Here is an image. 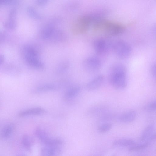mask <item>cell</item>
I'll use <instances>...</instances> for the list:
<instances>
[{
	"mask_svg": "<svg viewBox=\"0 0 156 156\" xmlns=\"http://www.w3.org/2000/svg\"><path fill=\"white\" fill-rule=\"evenodd\" d=\"M126 74V69L123 64L120 63H114L109 69V82L115 89H123L127 86Z\"/></svg>",
	"mask_w": 156,
	"mask_h": 156,
	"instance_id": "cell-1",
	"label": "cell"
},
{
	"mask_svg": "<svg viewBox=\"0 0 156 156\" xmlns=\"http://www.w3.org/2000/svg\"><path fill=\"white\" fill-rule=\"evenodd\" d=\"M93 30L96 32H102L110 36L119 35L125 30L124 26L120 23L102 18L98 20L92 24Z\"/></svg>",
	"mask_w": 156,
	"mask_h": 156,
	"instance_id": "cell-2",
	"label": "cell"
},
{
	"mask_svg": "<svg viewBox=\"0 0 156 156\" xmlns=\"http://www.w3.org/2000/svg\"><path fill=\"white\" fill-rule=\"evenodd\" d=\"M93 21L89 14L79 16L73 22L71 27L73 33L78 35L84 34L88 30Z\"/></svg>",
	"mask_w": 156,
	"mask_h": 156,
	"instance_id": "cell-3",
	"label": "cell"
},
{
	"mask_svg": "<svg viewBox=\"0 0 156 156\" xmlns=\"http://www.w3.org/2000/svg\"><path fill=\"white\" fill-rule=\"evenodd\" d=\"M112 47L114 53L119 58H127L131 54L132 49L130 46L123 40H116L113 43Z\"/></svg>",
	"mask_w": 156,
	"mask_h": 156,
	"instance_id": "cell-4",
	"label": "cell"
},
{
	"mask_svg": "<svg viewBox=\"0 0 156 156\" xmlns=\"http://www.w3.org/2000/svg\"><path fill=\"white\" fill-rule=\"evenodd\" d=\"M35 133L41 142L46 146H60L63 144L62 139L49 136L46 132L41 128H37Z\"/></svg>",
	"mask_w": 156,
	"mask_h": 156,
	"instance_id": "cell-5",
	"label": "cell"
},
{
	"mask_svg": "<svg viewBox=\"0 0 156 156\" xmlns=\"http://www.w3.org/2000/svg\"><path fill=\"white\" fill-rule=\"evenodd\" d=\"M83 65L86 71L92 73L100 70L102 64L101 61L98 58L94 56H89L84 59Z\"/></svg>",
	"mask_w": 156,
	"mask_h": 156,
	"instance_id": "cell-6",
	"label": "cell"
},
{
	"mask_svg": "<svg viewBox=\"0 0 156 156\" xmlns=\"http://www.w3.org/2000/svg\"><path fill=\"white\" fill-rule=\"evenodd\" d=\"M54 25L52 23L46 24L40 30L39 36L42 40H50L55 32Z\"/></svg>",
	"mask_w": 156,
	"mask_h": 156,
	"instance_id": "cell-7",
	"label": "cell"
},
{
	"mask_svg": "<svg viewBox=\"0 0 156 156\" xmlns=\"http://www.w3.org/2000/svg\"><path fill=\"white\" fill-rule=\"evenodd\" d=\"M104 78V76L102 74L96 76L86 84L85 86L86 89L89 91H93L98 89L102 85Z\"/></svg>",
	"mask_w": 156,
	"mask_h": 156,
	"instance_id": "cell-8",
	"label": "cell"
},
{
	"mask_svg": "<svg viewBox=\"0 0 156 156\" xmlns=\"http://www.w3.org/2000/svg\"><path fill=\"white\" fill-rule=\"evenodd\" d=\"M93 45L95 52L98 55H103L107 51L108 45L106 41L103 38L96 39L94 41Z\"/></svg>",
	"mask_w": 156,
	"mask_h": 156,
	"instance_id": "cell-9",
	"label": "cell"
},
{
	"mask_svg": "<svg viewBox=\"0 0 156 156\" xmlns=\"http://www.w3.org/2000/svg\"><path fill=\"white\" fill-rule=\"evenodd\" d=\"M60 146H46L41 149L42 156H56L61 153L62 150Z\"/></svg>",
	"mask_w": 156,
	"mask_h": 156,
	"instance_id": "cell-10",
	"label": "cell"
},
{
	"mask_svg": "<svg viewBox=\"0 0 156 156\" xmlns=\"http://www.w3.org/2000/svg\"><path fill=\"white\" fill-rule=\"evenodd\" d=\"M23 57H28L39 58V54L37 49L33 45L26 44L23 46L21 49Z\"/></svg>",
	"mask_w": 156,
	"mask_h": 156,
	"instance_id": "cell-11",
	"label": "cell"
},
{
	"mask_svg": "<svg viewBox=\"0 0 156 156\" xmlns=\"http://www.w3.org/2000/svg\"><path fill=\"white\" fill-rule=\"evenodd\" d=\"M16 13V10L15 9H12L10 11L8 19L4 24V27L6 29L13 30L16 28V23L15 18Z\"/></svg>",
	"mask_w": 156,
	"mask_h": 156,
	"instance_id": "cell-12",
	"label": "cell"
},
{
	"mask_svg": "<svg viewBox=\"0 0 156 156\" xmlns=\"http://www.w3.org/2000/svg\"><path fill=\"white\" fill-rule=\"evenodd\" d=\"M23 58L27 64L30 67L38 70L44 69V64L39 58L28 57H25Z\"/></svg>",
	"mask_w": 156,
	"mask_h": 156,
	"instance_id": "cell-13",
	"label": "cell"
},
{
	"mask_svg": "<svg viewBox=\"0 0 156 156\" xmlns=\"http://www.w3.org/2000/svg\"><path fill=\"white\" fill-rule=\"evenodd\" d=\"M136 112L131 110L121 114L117 117V120L121 122L128 123L133 121L136 116Z\"/></svg>",
	"mask_w": 156,
	"mask_h": 156,
	"instance_id": "cell-14",
	"label": "cell"
},
{
	"mask_svg": "<svg viewBox=\"0 0 156 156\" xmlns=\"http://www.w3.org/2000/svg\"><path fill=\"white\" fill-rule=\"evenodd\" d=\"M133 140L128 138L120 139L114 141L112 144L114 148L129 147L136 144Z\"/></svg>",
	"mask_w": 156,
	"mask_h": 156,
	"instance_id": "cell-15",
	"label": "cell"
},
{
	"mask_svg": "<svg viewBox=\"0 0 156 156\" xmlns=\"http://www.w3.org/2000/svg\"><path fill=\"white\" fill-rule=\"evenodd\" d=\"M80 90V88L78 85H73L66 90L64 94V98L67 100L72 99L78 95Z\"/></svg>",
	"mask_w": 156,
	"mask_h": 156,
	"instance_id": "cell-16",
	"label": "cell"
},
{
	"mask_svg": "<svg viewBox=\"0 0 156 156\" xmlns=\"http://www.w3.org/2000/svg\"><path fill=\"white\" fill-rule=\"evenodd\" d=\"M46 111L40 107H36L27 109L21 112L18 114L20 117L39 115L44 114Z\"/></svg>",
	"mask_w": 156,
	"mask_h": 156,
	"instance_id": "cell-17",
	"label": "cell"
},
{
	"mask_svg": "<svg viewBox=\"0 0 156 156\" xmlns=\"http://www.w3.org/2000/svg\"><path fill=\"white\" fill-rule=\"evenodd\" d=\"M58 88V87L55 84L48 83L42 84L37 87L33 90L34 93H40L54 91Z\"/></svg>",
	"mask_w": 156,
	"mask_h": 156,
	"instance_id": "cell-18",
	"label": "cell"
},
{
	"mask_svg": "<svg viewBox=\"0 0 156 156\" xmlns=\"http://www.w3.org/2000/svg\"><path fill=\"white\" fill-rule=\"evenodd\" d=\"M154 129V126L150 124L147 126L144 130L140 137V140L141 141H145L148 140L153 134Z\"/></svg>",
	"mask_w": 156,
	"mask_h": 156,
	"instance_id": "cell-19",
	"label": "cell"
},
{
	"mask_svg": "<svg viewBox=\"0 0 156 156\" xmlns=\"http://www.w3.org/2000/svg\"><path fill=\"white\" fill-rule=\"evenodd\" d=\"M2 66V71L8 74H16L19 73L20 72L19 68L16 65L12 64H7L5 65Z\"/></svg>",
	"mask_w": 156,
	"mask_h": 156,
	"instance_id": "cell-20",
	"label": "cell"
},
{
	"mask_svg": "<svg viewBox=\"0 0 156 156\" xmlns=\"http://www.w3.org/2000/svg\"><path fill=\"white\" fill-rule=\"evenodd\" d=\"M13 126L9 124L5 126L1 132V137L4 139H7L12 134L13 130Z\"/></svg>",
	"mask_w": 156,
	"mask_h": 156,
	"instance_id": "cell-21",
	"label": "cell"
},
{
	"mask_svg": "<svg viewBox=\"0 0 156 156\" xmlns=\"http://www.w3.org/2000/svg\"><path fill=\"white\" fill-rule=\"evenodd\" d=\"M70 65V62L68 60H65L61 61L57 66L56 72L58 74L64 73L69 69Z\"/></svg>",
	"mask_w": 156,
	"mask_h": 156,
	"instance_id": "cell-22",
	"label": "cell"
},
{
	"mask_svg": "<svg viewBox=\"0 0 156 156\" xmlns=\"http://www.w3.org/2000/svg\"><path fill=\"white\" fill-rule=\"evenodd\" d=\"M150 145L149 141H147L139 144H135L128 148L129 151L135 152L144 150L148 147Z\"/></svg>",
	"mask_w": 156,
	"mask_h": 156,
	"instance_id": "cell-23",
	"label": "cell"
},
{
	"mask_svg": "<svg viewBox=\"0 0 156 156\" xmlns=\"http://www.w3.org/2000/svg\"><path fill=\"white\" fill-rule=\"evenodd\" d=\"M22 143L23 147L27 151H31L32 141L31 138L27 135H24L22 137Z\"/></svg>",
	"mask_w": 156,
	"mask_h": 156,
	"instance_id": "cell-24",
	"label": "cell"
},
{
	"mask_svg": "<svg viewBox=\"0 0 156 156\" xmlns=\"http://www.w3.org/2000/svg\"><path fill=\"white\" fill-rule=\"evenodd\" d=\"M65 34L62 31L56 30L52 37L50 40L55 42H62L65 39Z\"/></svg>",
	"mask_w": 156,
	"mask_h": 156,
	"instance_id": "cell-25",
	"label": "cell"
},
{
	"mask_svg": "<svg viewBox=\"0 0 156 156\" xmlns=\"http://www.w3.org/2000/svg\"><path fill=\"white\" fill-rule=\"evenodd\" d=\"M27 11L29 16L33 19L37 20L41 19V15L32 7H28L27 8Z\"/></svg>",
	"mask_w": 156,
	"mask_h": 156,
	"instance_id": "cell-26",
	"label": "cell"
},
{
	"mask_svg": "<svg viewBox=\"0 0 156 156\" xmlns=\"http://www.w3.org/2000/svg\"><path fill=\"white\" fill-rule=\"evenodd\" d=\"M112 127V125L110 123H107L100 126L98 128V131L101 133H105L110 130Z\"/></svg>",
	"mask_w": 156,
	"mask_h": 156,
	"instance_id": "cell-27",
	"label": "cell"
},
{
	"mask_svg": "<svg viewBox=\"0 0 156 156\" xmlns=\"http://www.w3.org/2000/svg\"><path fill=\"white\" fill-rule=\"evenodd\" d=\"M80 3L78 1H73L68 4L67 8L70 10L75 11L80 7Z\"/></svg>",
	"mask_w": 156,
	"mask_h": 156,
	"instance_id": "cell-28",
	"label": "cell"
},
{
	"mask_svg": "<svg viewBox=\"0 0 156 156\" xmlns=\"http://www.w3.org/2000/svg\"><path fill=\"white\" fill-rule=\"evenodd\" d=\"M18 0H0V5H8L13 4H16Z\"/></svg>",
	"mask_w": 156,
	"mask_h": 156,
	"instance_id": "cell-29",
	"label": "cell"
},
{
	"mask_svg": "<svg viewBox=\"0 0 156 156\" xmlns=\"http://www.w3.org/2000/svg\"><path fill=\"white\" fill-rule=\"evenodd\" d=\"M148 109L152 111H156V101L150 104L147 106Z\"/></svg>",
	"mask_w": 156,
	"mask_h": 156,
	"instance_id": "cell-30",
	"label": "cell"
},
{
	"mask_svg": "<svg viewBox=\"0 0 156 156\" xmlns=\"http://www.w3.org/2000/svg\"><path fill=\"white\" fill-rule=\"evenodd\" d=\"M7 34L4 32H2L0 33V42L1 43L4 42L6 39Z\"/></svg>",
	"mask_w": 156,
	"mask_h": 156,
	"instance_id": "cell-31",
	"label": "cell"
},
{
	"mask_svg": "<svg viewBox=\"0 0 156 156\" xmlns=\"http://www.w3.org/2000/svg\"><path fill=\"white\" fill-rule=\"evenodd\" d=\"M48 0H36L37 4L39 6H42L45 5L48 2Z\"/></svg>",
	"mask_w": 156,
	"mask_h": 156,
	"instance_id": "cell-32",
	"label": "cell"
},
{
	"mask_svg": "<svg viewBox=\"0 0 156 156\" xmlns=\"http://www.w3.org/2000/svg\"><path fill=\"white\" fill-rule=\"evenodd\" d=\"M151 72L153 76L156 78V62L152 65L151 68Z\"/></svg>",
	"mask_w": 156,
	"mask_h": 156,
	"instance_id": "cell-33",
	"label": "cell"
},
{
	"mask_svg": "<svg viewBox=\"0 0 156 156\" xmlns=\"http://www.w3.org/2000/svg\"><path fill=\"white\" fill-rule=\"evenodd\" d=\"M149 141H154L156 140V133H153L148 140Z\"/></svg>",
	"mask_w": 156,
	"mask_h": 156,
	"instance_id": "cell-34",
	"label": "cell"
},
{
	"mask_svg": "<svg viewBox=\"0 0 156 156\" xmlns=\"http://www.w3.org/2000/svg\"><path fill=\"white\" fill-rule=\"evenodd\" d=\"M5 57L3 55H1L0 56V65H2L5 62Z\"/></svg>",
	"mask_w": 156,
	"mask_h": 156,
	"instance_id": "cell-35",
	"label": "cell"
}]
</instances>
